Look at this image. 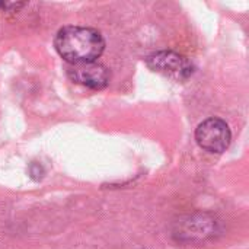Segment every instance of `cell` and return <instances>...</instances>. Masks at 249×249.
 <instances>
[{"label": "cell", "instance_id": "obj_3", "mask_svg": "<svg viewBox=\"0 0 249 249\" xmlns=\"http://www.w3.org/2000/svg\"><path fill=\"white\" fill-rule=\"evenodd\" d=\"M198 146L210 153H223L232 142V133L226 121L217 117H210L198 124L196 130Z\"/></svg>", "mask_w": 249, "mask_h": 249}, {"label": "cell", "instance_id": "obj_6", "mask_svg": "<svg viewBox=\"0 0 249 249\" xmlns=\"http://www.w3.org/2000/svg\"><path fill=\"white\" fill-rule=\"evenodd\" d=\"M26 3H0V7L1 9H4V10H13V12H16L18 9H20V7H23Z\"/></svg>", "mask_w": 249, "mask_h": 249}, {"label": "cell", "instance_id": "obj_1", "mask_svg": "<svg viewBox=\"0 0 249 249\" xmlns=\"http://www.w3.org/2000/svg\"><path fill=\"white\" fill-rule=\"evenodd\" d=\"M54 47L69 64H80L96 61L105 50V39L95 28L69 25L57 32Z\"/></svg>", "mask_w": 249, "mask_h": 249}, {"label": "cell", "instance_id": "obj_4", "mask_svg": "<svg viewBox=\"0 0 249 249\" xmlns=\"http://www.w3.org/2000/svg\"><path fill=\"white\" fill-rule=\"evenodd\" d=\"M217 226L219 223L213 216L198 213V214L188 216L185 220L179 222L175 231V236L179 241L200 242L213 238L217 233Z\"/></svg>", "mask_w": 249, "mask_h": 249}, {"label": "cell", "instance_id": "obj_5", "mask_svg": "<svg viewBox=\"0 0 249 249\" xmlns=\"http://www.w3.org/2000/svg\"><path fill=\"white\" fill-rule=\"evenodd\" d=\"M66 71L70 80L93 90L105 89L109 83V70L98 61L69 64Z\"/></svg>", "mask_w": 249, "mask_h": 249}, {"label": "cell", "instance_id": "obj_2", "mask_svg": "<svg viewBox=\"0 0 249 249\" xmlns=\"http://www.w3.org/2000/svg\"><path fill=\"white\" fill-rule=\"evenodd\" d=\"M146 63L150 70L175 82H185L194 73L193 63L185 55L171 50H162L150 54Z\"/></svg>", "mask_w": 249, "mask_h": 249}]
</instances>
